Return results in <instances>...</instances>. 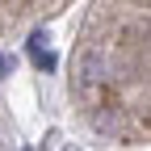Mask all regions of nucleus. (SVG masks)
Segmentation results:
<instances>
[{
	"mask_svg": "<svg viewBox=\"0 0 151 151\" xmlns=\"http://www.w3.org/2000/svg\"><path fill=\"white\" fill-rule=\"evenodd\" d=\"M9 71H13V59H4V55H0V80H4Z\"/></svg>",
	"mask_w": 151,
	"mask_h": 151,
	"instance_id": "obj_2",
	"label": "nucleus"
},
{
	"mask_svg": "<svg viewBox=\"0 0 151 151\" xmlns=\"http://www.w3.org/2000/svg\"><path fill=\"white\" fill-rule=\"evenodd\" d=\"M29 55H34L38 67H46V71L55 67V55L46 50V34H34V38H29Z\"/></svg>",
	"mask_w": 151,
	"mask_h": 151,
	"instance_id": "obj_1",
	"label": "nucleus"
}]
</instances>
